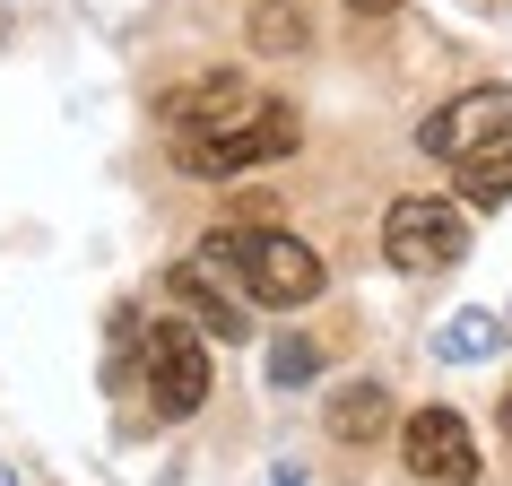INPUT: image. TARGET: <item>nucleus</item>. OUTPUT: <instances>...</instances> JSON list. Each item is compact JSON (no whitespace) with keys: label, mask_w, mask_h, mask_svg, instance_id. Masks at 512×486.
<instances>
[{"label":"nucleus","mask_w":512,"mask_h":486,"mask_svg":"<svg viewBox=\"0 0 512 486\" xmlns=\"http://www.w3.org/2000/svg\"><path fill=\"white\" fill-rule=\"evenodd\" d=\"M200 261L226 270L252 304H270V313H296L330 287V261L313 252L304 235H278V226H209L200 235Z\"/></svg>","instance_id":"f257e3e1"},{"label":"nucleus","mask_w":512,"mask_h":486,"mask_svg":"<svg viewBox=\"0 0 512 486\" xmlns=\"http://www.w3.org/2000/svg\"><path fill=\"white\" fill-rule=\"evenodd\" d=\"M131 382L148 391V417H165V426L200 417V408H209V391H217V374H209V330H191L183 313L148 322V330H139Z\"/></svg>","instance_id":"f03ea898"},{"label":"nucleus","mask_w":512,"mask_h":486,"mask_svg":"<svg viewBox=\"0 0 512 486\" xmlns=\"http://www.w3.org/2000/svg\"><path fill=\"white\" fill-rule=\"evenodd\" d=\"M304 148V113L278 105V96H261V105H243L226 131H200V139H174V157L191 165V174H209V183H235V174H252V165H278Z\"/></svg>","instance_id":"7ed1b4c3"},{"label":"nucleus","mask_w":512,"mask_h":486,"mask_svg":"<svg viewBox=\"0 0 512 486\" xmlns=\"http://www.w3.org/2000/svg\"><path fill=\"white\" fill-rule=\"evenodd\" d=\"M382 261L400 278H434V270H452V261H469V209L460 200H434V191L391 200V217H382Z\"/></svg>","instance_id":"20e7f679"},{"label":"nucleus","mask_w":512,"mask_h":486,"mask_svg":"<svg viewBox=\"0 0 512 486\" xmlns=\"http://www.w3.org/2000/svg\"><path fill=\"white\" fill-rule=\"evenodd\" d=\"M504 139H512V87H460L452 105H434L417 122V148L443 165H469L486 148H504Z\"/></svg>","instance_id":"39448f33"},{"label":"nucleus","mask_w":512,"mask_h":486,"mask_svg":"<svg viewBox=\"0 0 512 486\" xmlns=\"http://www.w3.org/2000/svg\"><path fill=\"white\" fill-rule=\"evenodd\" d=\"M400 460H408V478H426V486H478V469H486L460 408H417V417H400Z\"/></svg>","instance_id":"423d86ee"},{"label":"nucleus","mask_w":512,"mask_h":486,"mask_svg":"<svg viewBox=\"0 0 512 486\" xmlns=\"http://www.w3.org/2000/svg\"><path fill=\"white\" fill-rule=\"evenodd\" d=\"M165 313H183V322H191V330H209V339H252V322H243V296H235V278H226V270H209L200 252L165 270Z\"/></svg>","instance_id":"0eeeda50"},{"label":"nucleus","mask_w":512,"mask_h":486,"mask_svg":"<svg viewBox=\"0 0 512 486\" xmlns=\"http://www.w3.org/2000/svg\"><path fill=\"white\" fill-rule=\"evenodd\" d=\"M243 105H261V96H252L235 70H209V79H183V87H165V96H157V113H165V131H174V139L226 131Z\"/></svg>","instance_id":"6e6552de"},{"label":"nucleus","mask_w":512,"mask_h":486,"mask_svg":"<svg viewBox=\"0 0 512 486\" xmlns=\"http://www.w3.org/2000/svg\"><path fill=\"white\" fill-rule=\"evenodd\" d=\"M322 426H330V443H382V434L400 426V400H391V382L356 374L322 400Z\"/></svg>","instance_id":"1a4fd4ad"},{"label":"nucleus","mask_w":512,"mask_h":486,"mask_svg":"<svg viewBox=\"0 0 512 486\" xmlns=\"http://www.w3.org/2000/svg\"><path fill=\"white\" fill-rule=\"evenodd\" d=\"M495 348H504V322L478 313V304H460L452 322L434 330V356H443V365H478V356H495Z\"/></svg>","instance_id":"9d476101"},{"label":"nucleus","mask_w":512,"mask_h":486,"mask_svg":"<svg viewBox=\"0 0 512 486\" xmlns=\"http://www.w3.org/2000/svg\"><path fill=\"white\" fill-rule=\"evenodd\" d=\"M504 200H512V139L460 165V209H504Z\"/></svg>","instance_id":"9b49d317"},{"label":"nucleus","mask_w":512,"mask_h":486,"mask_svg":"<svg viewBox=\"0 0 512 486\" xmlns=\"http://www.w3.org/2000/svg\"><path fill=\"white\" fill-rule=\"evenodd\" d=\"M252 44H261V53H304V44H313V18H304L296 0H261V9H252Z\"/></svg>","instance_id":"f8f14e48"},{"label":"nucleus","mask_w":512,"mask_h":486,"mask_svg":"<svg viewBox=\"0 0 512 486\" xmlns=\"http://www.w3.org/2000/svg\"><path fill=\"white\" fill-rule=\"evenodd\" d=\"M322 365H330V348H322V339H304V330H287V339L270 348V382H278V391H304V382H322Z\"/></svg>","instance_id":"ddd939ff"},{"label":"nucleus","mask_w":512,"mask_h":486,"mask_svg":"<svg viewBox=\"0 0 512 486\" xmlns=\"http://www.w3.org/2000/svg\"><path fill=\"white\" fill-rule=\"evenodd\" d=\"M9 35H18V9H9V0H0V44H9Z\"/></svg>","instance_id":"4468645a"},{"label":"nucleus","mask_w":512,"mask_h":486,"mask_svg":"<svg viewBox=\"0 0 512 486\" xmlns=\"http://www.w3.org/2000/svg\"><path fill=\"white\" fill-rule=\"evenodd\" d=\"M348 9H356V18H382V9H391V0H348Z\"/></svg>","instance_id":"2eb2a0df"},{"label":"nucleus","mask_w":512,"mask_h":486,"mask_svg":"<svg viewBox=\"0 0 512 486\" xmlns=\"http://www.w3.org/2000/svg\"><path fill=\"white\" fill-rule=\"evenodd\" d=\"M270 486H304V478H296V469H278V478H270Z\"/></svg>","instance_id":"dca6fc26"},{"label":"nucleus","mask_w":512,"mask_h":486,"mask_svg":"<svg viewBox=\"0 0 512 486\" xmlns=\"http://www.w3.org/2000/svg\"><path fill=\"white\" fill-rule=\"evenodd\" d=\"M504 443H512V391H504Z\"/></svg>","instance_id":"f3484780"},{"label":"nucleus","mask_w":512,"mask_h":486,"mask_svg":"<svg viewBox=\"0 0 512 486\" xmlns=\"http://www.w3.org/2000/svg\"><path fill=\"white\" fill-rule=\"evenodd\" d=\"M0 486H18V478H9V469H0Z\"/></svg>","instance_id":"a211bd4d"},{"label":"nucleus","mask_w":512,"mask_h":486,"mask_svg":"<svg viewBox=\"0 0 512 486\" xmlns=\"http://www.w3.org/2000/svg\"><path fill=\"white\" fill-rule=\"evenodd\" d=\"M486 9H495V0H486Z\"/></svg>","instance_id":"6ab92c4d"}]
</instances>
